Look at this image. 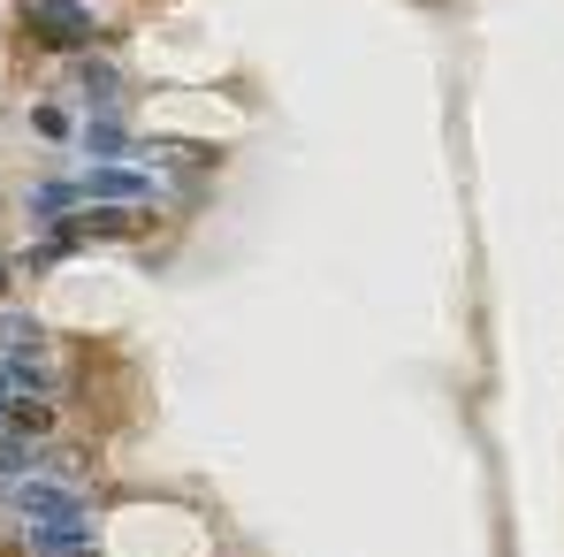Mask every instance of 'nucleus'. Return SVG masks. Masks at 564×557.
I'll return each mask as SVG.
<instances>
[{"label": "nucleus", "instance_id": "1", "mask_svg": "<svg viewBox=\"0 0 564 557\" xmlns=\"http://www.w3.org/2000/svg\"><path fill=\"white\" fill-rule=\"evenodd\" d=\"M31 39H46V46H77L85 31H93V15L77 8V0H31Z\"/></svg>", "mask_w": 564, "mask_h": 557}, {"label": "nucleus", "instance_id": "2", "mask_svg": "<svg viewBox=\"0 0 564 557\" xmlns=\"http://www.w3.org/2000/svg\"><path fill=\"white\" fill-rule=\"evenodd\" d=\"M153 176H130V169H85V199H153Z\"/></svg>", "mask_w": 564, "mask_h": 557}, {"label": "nucleus", "instance_id": "3", "mask_svg": "<svg viewBox=\"0 0 564 557\" xmlns=\"http://www.w3.org/2000/svg\"><path fill=\"white\" fill-rule=\"evenodd\" d=\"M77 199H85V184H39V199H31V214H39V222H54V214H69Z\"/></svg>", "mask_w": 564, "mask_h": 557}, {"label": "nucleus", "instance_id": "4", "mask_svg": "<svg viewBox=\"0 0 564 557\" xmlns=\"http://www.w3.org/2000/svg\"><path fill=\"white\" fill-rule=\"evenodd\" d=\"M31 122H39V138H69V115H62V107H39Z\"/></svg>", "mask_w": 564, "mask_h": 557}]
</instances>
